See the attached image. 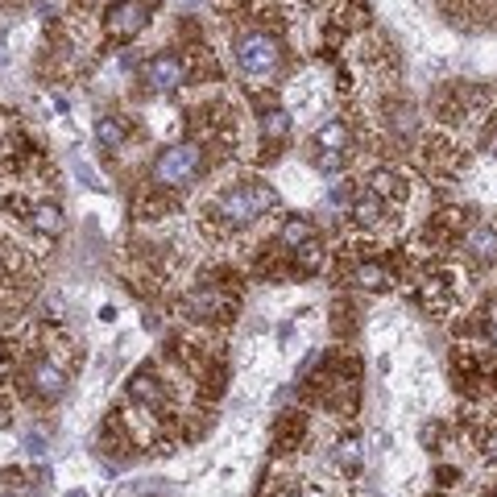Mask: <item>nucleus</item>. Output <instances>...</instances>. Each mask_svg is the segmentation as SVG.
<instances>
[{
	"instance_id": "f257e3e1",
	"label": "nucleus",
	"mask_w": 497,
	"mask_h": 497,
	"mask_svg": "<svg viewBox=\"0 0 497 497\" xmlns=\"http://www.w3.org/2000/svg\"><path fill=\"white\" fill-rule=\"evenodd\" d=\"M270 207H278V191L266 183H237L220 191L207 204V216L216 220L220 228H248L257 216H266Z\"/></svg>"
},
{
	"instance_id": "f03ea898",
	"label": "nucleus",
	"mask_w": 497,
	"mask_h": 497,
	"mask_svg": "<svg viewBox=\"0 0 497 497\" xmlns=\"http://www.w3.org/2000/svg\"><path fill=\"white\" fill-rule=\"evenodd\" d=\"M204 170V150L191 145V141H179V145H166L153 162V183L158 187H191Z\"/></svg>"
},
{
	"instance_id": "7ed1b4c3",
	"label": "nucleus",
	"mask_w": 497,
	"mask_h": 497,
	"mask_svg": "<svg viewBox=\"0 0 497 497\" xmlns=\"http://www.w3.org/2000/svg\"><path fill=\"white\" fill-rule=\"evenodd\" d=\"M278 58H282V46L270 33H245V38H237V63L245 75H270L274 66H278Z\"/></svg>"
},
{
	"instance_id": "20e7f679",
	"label": "nucleus",
	"mask_w": 497,
	"mask_h": 497,
	"mask_svg": "<svg viewBox=\"0 0 497 497\" xmlns=\"http://www.w3.org/2000/svg\"><path fill=\"white\" fill-rule=\"evenodd\" d=\"M145 22H150V4L145 0H117L109 9V17H104L112 42H133L145 30Z\"/></svg>"
},
{
	"instance_id": "39448f33",
	"label": "nucleus",
	"mask_w": 497,
	"mask_h": 497,
	"mask_svg": "<svg viewBox=\"0 0 497 497\" xmlns=\"http://www.w3.org/2000/svg\"><path fill=\"white\" fill-rule=\"evenodd\" d=\"M187 79V63L179 55H153L150 63H145V71H141V83L150 87V92H158V96H166V92H174V87H183Z\"/></svg>"
},
{
	"instance_id": "423d86ee",
	"label": "nucleus",
	"mask_w": 497,
	"mask_h": 497,
	"mask_svg": "<svg viewBox=\"0 0 497 497\" xmlns=\"http://www.w3.org/2000/svg\"><path fill=\"white\" fill-rule=\"evenodd\" d=\"M25 381H30L33 398H42V402H58L66 394V373L55 365V361H38Z\"/></svg>"
},
{
	"instance_id": "0eeeda50",
	"label": "nucleus",
	"mask_w": 497,
	"mask_h": 497,
	"mask_svg": "<svg viewBox=\"0 0 497 497\" xmlns=\"http://www.w3.org/2000/svg\"><path fill=\"white\" fill-rule=\"evenodd\" d=\"M129 398L137 402V406H145V411H158V406H162L166 389H162V381H158V373H153V369H137V373H133Z\"/></svg>"
},
{
	"instance_id": "6e6552de",
	"label": "nucleus",
	"mask_w": 497,
	"mask_h": 497,
	"mask_svg": "<svg viewBox=\"0 0 497 497\" xmlns=\"http://www.w3.org/2000/svg\"><path fill=\"white\" fill-rule=\"evenodd\" d=\"M465 253L476 266H497V228L476 224L465 232Z\"/></svg>"
},
{
	"instance_id": "1a4fd4ad",
	"label": "nucleus",
	"mask_w": 497,
	"mask_h": 497,
	"mask_svg": "<svg viewBox=\"0 0 497 497\" xmlns=\"http://www.w3.org/2000/svg\"><path fill=\"white\" fill-rule=\"evenodd\" d=\"M30 224H33V232H42V237H58L66 228V216L58 204H33Z\"/></svg>"
},
{
	"instance_id": "9d476101",
	"label": "nucleus",
	"mask_w": 497,
	"mask_h": 497,
	"mask_svg": "<svg viewBox=\"0 0 497 497\" xmlns=\"http://www.w3.org/2000/svg\"><path fill=\"white\" fill-rule=\"evenodd\" d=\"M348 141H353L348 120H327V125H319V129H315L311 150H348Z\"/></svg>"
},
{
	"instance_id": "9b49d317",
	"label": "nucleus",
	"mask_w": 497,
	"mask_h": 497,
	"mask_svg": "<svg viewBox=\"0 0 497 497\" xmlns=\"http://www.w3.org/2000/svg\"><path fill=\"white\" fill-rule=\"evenodd\" d=\"M448 299H452V274H432V278L423 282V303L427 311H448Z\"/></svg>"
},
{
	"instance_id": "f8f14e48",
	"label": "nucleus",
	"mask_w": 497,
	"mask_h": 497,
	"mask_svg": "<svg viewBox=\"0 0 497 497\" xmlns=\"http://www.w3.org/2000/svg\"><path fill=\"white\" fill-rule=\"evenodd\" d=\"M381 216H386V204H381V195H378V191L357 195V204H353V220H357L361 228H378Z\"/></svg>"
},
{
	"instance_id": "ddd939ff",
	"label": "nucleus",
	"mask_w": 497,
	"mask_h": 497,
	"mask_svg": "<svg viewBox=\"0 0 497 497\" xmlns=\"http://www.w3.org/2000/svg\"><path fill=\"white\" fill-rule=\"evenodd\" d=\"M278 240H282V248H299V245H307V240H315V224L307 216H291L286 224H282V232H278Z\"/></svg>"
},
{
	"instance_id": "4468645a",
	"label": "nucleus",
	"mask_w": 497,
	"mask_h": 497,
	"mask_svg": "<svg viewBox=\"0 0 497 497\" xmlns=\"http://www.w3.org/2000/svg\"><path fill=\"white\" fill-rule=\"evenodd\" d=\"M353 282H357V286H365V291H386V286H389V270L381 266V261H357V266H353Z\"/></svg>"
},
{
	"instance_id": "2eb2a0df",
	"label": "nucleus",
	"mask_w": 497,
	"mask_h": 497,
	"mask_svg": "<svg viewBox=\"0 0 497 497\" xmlns=\"http://www.w3.org/2000/svg\"><path fill=\"white\" fill-rule=\"evenodd\" d=\"M361 460H365L361 435H344V440L336 443V465H340V473H361Z\"/></svg>"
},
{
	"instance_id": "dca6fc26",
	"label": "nucleus",
	"mask_w": 497,
	"mask_h": 497,
	"mask_svg": "<svg viewBox=\"0 0 497 497\" xmlns=\"http://www.w3.org/2000/svg\"><path fill=\"white\" fill-rule=\"evenodd\" d=\"M291 133V117L282 109H266L261 112V137H266V145H274V141H282Z\"/></svg>"
},
{
	"instance_id": "f3484780",
	"label": "nucleus",
	"mask_w": 497,
	"mask_h": 497,
	"mask_svg": "<svg viewBox=\"0 0 497 497\" xmlns=\"http://www.w3.org/2000/svg\"><path fill=\"white\" fill-rule=\"evenodd\" d=\"M96 141L104 150H120L125 145V120L120 117H100L96 120Z\"/></svg>"
},
{
	"instance_id": "a211bd4d",
	"label": "nucleus",
	"mask_w": 497,
	"mask_h": 497,
	"mask_svg": "<svg viewBox=\"0 0 497 497\" xmlns=\"http://www.w3.org/2000/svg\"><path fill=\"white\" fill-rule=\"evenodd\" d=\"M369 191H378V195H394V199H402L406 195V187H402V179L394 170H373V179H369Z\"/></svg>"
},
{
	"instance_id": "6ab92c4d",
	"label": "nucleus",
	"mask_w": 497,
	"mask_h": 497,
	"mask_svg": "<svg viewBox=\"0 0 497 497\" xmlns=\"http://www.w3.org/2000/svg\"><path fill=\"white\" fill-rule=\"evenodd\" d=\"M311 158H315V170H324V174H336L348 166V150H315Z\"/></svg>"
},
{
	"instance_id": "aec40b11",
	"label": "nucleus",
	"mask_w": 497,
	"mask_h": 497,
	"mask_svg": "<svg viewBox=\"0 0 497 497\" xmlns=\"http://www.w3.org/2000/svg\"><path fill=\"white\" fill-rule=\"evenodd\" d=\"M294 261H299V270H319V261H324V253H319V240H307V245L294 248Z\"/></svg>"
},
{
	"instance_id": "412c9836",
	"label": "nucleus",
	"mask_w": 497,
	"mask_h": 497,
	"mask_svg": "<svg viewBox=\"0 0 497 497\" xmlns=\"http://www.w3.org/2000/svg\"><path fill=\"white\" fill-rule=\"evenodd\" d=\"M299 435H303V414H282L278 443H299Z\"/></svg>"
},
{
	"instance_id": "4be33fe9",
	"label": "nucleus",
	"mask_w": 497,
	"mask_h": 497,
	"mask_svg": "<svg viewBox=\"0 0 497 497\" xmlns=\"http://www.w3.org/2000/svg\"><path fill=\"white\" fill-rule=\"evenodd\" d=\"M389 125H394L398 133H411V129H414L411 109H406V104H394V117H389Z\"/></svg>"
},
{
	"instance_id": "5701e85b",
	"label": "nucleus",
	"mask_w": 497,
	"mask_h": 497,
	"mask_svg": "<svg viewBox=\"0 0 497 497\" xmlns=\"http://www.w3.org/2000/svg\"><path fill=\"white\" fill-rule=\"evenodd\" d=\"M485 336H489V344L497 348V311H493V315H489V319H485Z\"/></svg>"
},
{
	"instance_id": "b1692460",
	"label": "nucleus",
	"mask_w": 497,
	"mask_h": 497,
	"mask_svg": "<svg viewBox=\"0 0 497 497\" xmlns=\"http://www.w3.org/2000/svg\"><path fill=\"white\" fill-rule=\"evenodd\" d=\"M485 460H493V465H497V435H489V440H485Z\"/></svg>"
},
{
	"instance_id": "393cba45",
	"label": "nucleus",
	"mask_w": 497,
	"mask_h": 497,
	"mask_svg": "<svg viewBox=\"0 0 497 497\" xmlns=\"http://www.w3.org/2000/svg\"><path fill=\"white\" fill-rule=\"evenodd\" d=\"M25 443H30V452H33V456H42V452H46V448H42V440H38V435H30V440H25Z\"/></svg>"
},
{
	"instance_id": "a878e982",
	"label": "nucleus",
	"mask_w": 497,
	"mask_h": 497,
	"mask_svg": "<svg viewBox=\"0 0 497 497\" xmlns=\"http://www.w3.org/2000/svg\"><path fill=\"white\" fill-rule=\"evenodd\" d=\"M489 153L497 158V125H493V133H489Z\"/></svg>"
},
{
	"instance_id": "bb28decb",
	"label": "nucleus",
	"mask_w": 497,
	"mask_h": 497,
	"mask_svg": "<svg viewBox=\"0 0 497 497\" xmlns=\"http://www.w3.org/2000/svg\"><path fill=\"white\" fill-rule=\"evenodd\" d=\"M4 369H9V357H4V353H0V378H4Z\"/></svg>"
},
{
	"instance_id": "cd10ccee",
	"label": "nucleus",
	"mask_w": 497,
	"mask_h": 497,
	"mask_svg": "<svg viewBox=\"0 0 497 497\" xmlns=\"http://www.w3.org/2000/svg\"><path fill=\"white\" fill-rule=\"evenodd\" d=\"M0 497H9V493H0Z\"/></svg>"
}]
</instances>
